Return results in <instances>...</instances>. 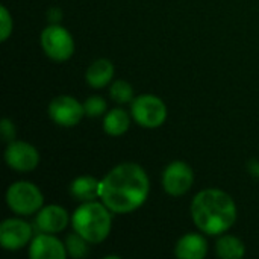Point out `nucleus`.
<instances>
[{
    "instance_id": "obj_1",
    "label": "nucleus",
    "mask_w": 259,
    "mask_h": 259,
    "mask_svg": "<svg viewBox=\"0 0 259 259\" xmlns=\"http://www.w3.org/2000/svg\"><path fill=\"white\" fill-rule=\"evenodd\" d=\"M149 190L150 182L144 168L135 162H123L100 181L99 199L114 214H131L146 202Z\"/></svg>"
},
{
    "instance_id": "obj_2",
    "label": "nucleus",
    "mask_w": 259,
    "mask_h": 259,
    "mask_svg": "<svg viewBox=\"0 0 259 259\" xmlns=\"http://www.w3.org/2000/svg\"><path fill=\"white\" fill-rule=\"evenodd\" d=\"M191 219L206 235H220L229 231L237 220L234 199L217 188H206L191 202Z\"/></svg>"
},
{
    "instance_id": "obj_3",
    "label": "nucleus",
    "mask_w": 259,
    "mask_h": 259,
    "mask_svg": "<svg viewBox=\"0 0 259 259\" xmlns=\"http://www.w3.org/2000/svg\"><path fill=\"white\" fill-rule=\"evenodd\" d=\"M73 229L82 235L90 244L105 241L112 228V217L109 208L102 202H83L71 217Z\"/></svg>"
},
{
    "instance_id": "obj_4",
    "label": "nucleus",
    "mask_w": 259,
    "mask_h": 259,
    "mask_svg": "<svg viewBox=\"0 0 259 259\" xmlns=\"http://www.w3.org/2000/svg\"><path fill=\"white\" fill-rule=\"evenodd\" d=\"M6 203L17 215H32L42 208L44 197L35 184L18 181L9 185L6 191Z\"/></svg>"
},
{
    "instance_id": "obj_5",
    "label": "nucleus",
    "mask_w": 259,
    "mask_h": 259,
    "mask_svg": "<svg viewBox=\"0 0 259 259\" xmlns=\"http://www.w3.org/2000/svg\"><path fill=\"white\" fill-rule=\"evenodd\" d=\"M131 114L141 127L155 129L162 126L167 120V106L159 97L143 94L132 100Z\"/></svg>"
},
{
    "instance_id": "obj_6",
    "label": "nucleus",
    "mask_w": 259,
    "mask_h": 259,
    "mask_svg": "<svg viewBox=\"0 0 259 259\" xmlns=\"http://www.w3.org/2000/svg\"><path fill=\"white\" fill-rule=\"evenodd\" d=\"M41 47L50 59L58 62L70 59L74 53V41L71 33L59 24H50L42 30Z\"/></svg>"
},
{
    "instance_id": "obj_7",
    "label": "nucleus",
    "mask_w": 259,
    "mask_h": 259,
    "mask_svg": "<svg viewBox=\"0 0 259 259\" xmlns=\"http://www.w3.org/2000/svg\"><path fill=\"white\" fill-rule=\"evenodd\" d=\"M49 115L58 126L73 127L85 117V108L71 96H58L49 105Z\"/></svg>"
},
{
    "instance_id": "obj_8",
    "label": "nucleus",
    "mask_w": 259,
    "mask_h": 259,
    "mask_svg": "<svg viewBox=\"0 0 259 259\" xmlns=\"http://www.w3.org/2000/svg\"><path fill=\"white\" fill-rule=\"evenodd\" d=\"M194 182L193 168L184 161L170 162L162 173V187L164 191L173 197L188 193Z\"/></svg>"
},
{
    "instance_id": "obj_9",
    "label": "nucleus",
    "mask_w": 259,
    "mask_h": 259,
    "mask_svg": "<svg viewBox=\"0 0 259 259\" xmlns=\"http://www.w3.org/2000/svg\"><path fill=\"white\" fill-rule=\"evenodd\" d=\"M5 161L8 167L15 171H32L39 164V153L32 144L14 140L12 143H8Z\"/></svg>"
},
{
    "instance_id": "obj_10",
    "label": "nucleus",
    "mask_w": 259,
    "mask_h": 259,
    "mask_svg": "<svg viewBox=\"0 0 259 259\" xmlns=\"http://www.w3.org/2000/svg\"><path fill=\"white\" fill-rule=\"evenodd\" d=\"M32 241V228L20 219H6L0 225V244L5 250H20Z\"/></svg>"
},
{
    "instance_id": "obj_11",
    "label": "nucleus",
    "mask_w": 259,
    "mask_h": 259,
    "mask_svg": "<svg viewBox=\"0 0 259 259\" xmlns=\"http://www.w3.org/2000/svg\"><path fill=\"white\" fill-rule=\"evenodd\" d=\"M67 255L65 244L53 234L41 232L30 241L29 256L32 259H65Z\"/></svg>"
},
{
    "instance_id": "obj_12",
    "label": "nucleus",
    "mask_w": 259,
    "mask_h": 259,
    "mask_svg": "<svg viewBox=\"0 0 259 259\" xmlns=\"http://www.w3.org/2000/svg\"><path fill=\"white\" fill-rule=\"evenodd\" d=\"M70 215L65 208L59 205H49L38 211L35 226L46 234H58L67 228Z\"/></svg>"
},
{
    "instance_id": "obj_13",
    "label": "nucleus",
    "mask_w": 259,
    "mask_h": 259,
    "mask_svg": "<svg viewBox=\"0 0 259 259\" xmlns=\"http://www.w3.org/2000/svg\"><path fill=\"white\" fill-rule=\"evenodd\" d=\"M208 253V241L200 234H187L176 243L175 255L181 259H203Z\"/></svg>"
},
{
    "instance_id": "obj_14",
    "label": "nucleus",
    "mask_w": 259,
    "mask_h": 259,
    "mask_svg": "<svg viewBox=\"0 0 259 259\" xmlns=\"http://www.w3.org/2000/svg\"><path fill=\"white\" fill-rule=\"evenodd\" d=\"M114 77V65L109 59H96L87 68L85 79L93 88H105Z\"/></svg>"
},
{
    "instance_id": "obj_15",
    "label": "nucleus",
    "mask_w": 259,
    "mask_h": 259,
    "mask_svg": "<svg viewBox=\"0 0 259 259\" xmlns=\"http://www.w3.org/2000/svg\"><path fill=\"white\" fill-rule=\"evenodd\" d=\"M70 194L79 202H93L100 197V181L93 176H79L71 182Z\"/></svg>"
},
{
    "instance_id": "obj_16",
    "label": "nucleus",
    "mask_w": 259,
    "mask_h": 259,
    "mask_svg": "<svg viewBox=\"0 0 259 259\" xmlns=\"http://www.w3.org/2000/svg\"><path fill=\"white\" fill-rule=\"evenodd\" d=\"M131 126V115L120 108L111 109L103 118V131L111 137L123 135Z\"/></svg>"
},
{
    "instance_id": "obj_17",
    "label": "nucleus",
    "mask_w": 259,
    "mask_h": 259,
    "mask_svg": "<svg viewBox=\"0 0 259 259\" xmlns=\"http://www.w3.org/2000/svg\"><path fill=\"white\" fill-rule=\"evenodd\" d=\"M215 253L222 259H240L244 256V243L234 235H223L215 243Z\"/></svg>"
},
{
    "instance_id": "obj_18",
    "label": "nucleus",
    "mask_w": 259,
    "mask_h": 259,
    "mask_svg": "<svg viewBox=\"0 0 259 259\" xmlns=\"http://www.w3.org/2000/svg\"><path fill=\"white\" fill-rule=\"evenodd\" d=\"M88 244L90 243L82 235H79L76 231L73 234L67 235V238H65L67 253H68V256L74 259H80L88 255Z\"/></svg>"
},
{
    "instance_id": "obj_19",
    "label": "nucleus",
    "mask_w": 259,
    "mask_h": 259,
    "mask_svg": "<svg viewBox=\"0 0 259 259\" xmlns=\"http://www.w3.org/2000/svg\"><path fill=\"white\" fill-rule=\"evenodd\" d=\"M109 96L115 103H129L134 100V88L129 82L118 79L111 85Z\"/></svg>"
},
{
    "instance_id": "obj_20",
    "label": "nucleus",
    "mask_w": 259,
    "mask_h": 259,
    "mask_svg": "<svg viewBox=\"0 0 259 259\" xmlns=\"http://www.w3.org/2000/svg\"><path fill=\"white\" fill-rule=\"evenodd\" d=\"M83 108H85V115L87 117H91V118H96V117H100L103 114H106V109H108V103L103 97L100 96H91L85 100L83 103Z\"/></svg>"
},
{
    "instance_id": "obj_21",
    "label": "nucleus",
    "mask_w": 259,
    "mask_h": 259,
    "mask_svg": "<svg viewBox=\"0 0 259 259\" xmlns=\"http://www.w3.org/2000/svg\"><path fill=\"white\" fill-rule=\"evenodd\" d=\"M12 17L6 6H0V39L6 41L12 33Z\"/></svg>"
},
{
    "instance_id": "obj_22",
    "label": "nucleus",
    "mask_w": 259,
    "mask_h": 259,
    "mask_svg": "<svg viewBox=\"0 0 259 259\" xmlns=\"http://www.w3.org/2000/svg\"><path fill=\"white\" fill-rule=\"evenodd\" d=\"M0 132H2V138L6 143H12L15 140V127L14 123L9 118H3L0 123Z\"/></svg>"
},
{
    "instance_id": "obj_23",
    "label": "nucleus",
    "mask_w": 259,
    "mask_h": 259,
    "mask_svg": "<svg viewBox=\"0 0 259 259\" xmlns=\"http://www.w3.org/2000/svg\"><path fill=\"white\" fill-rule=\"evenodd\" d=\"M47 18L50 20V23H52V24H58V23H59V20L62 18V12H61V9H58V8H52V9H49V12H47Z\"/></svg>"
},
{
    "instance_id": "obj_24",
    "label": "nucleus",
    "mask_w": 259,
    "mask_h": 259,
    "mask_svg": "<svg viewBox=\"0 0 259 259\" xmlns=\"http://www.w3.org/2000/svg\"><path fill=\"white\" fill-rule=\"evenodd\" d=\"M249 167H250V173L253 176H259V161H252Z\"/></svg>"
}]
</instances>
